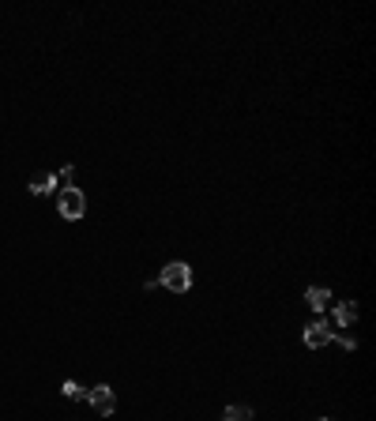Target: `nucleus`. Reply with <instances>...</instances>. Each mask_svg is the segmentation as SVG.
Masks as SVG:
<instances>
[{
  "instance_id": "nucleus-6",
  "label": "nucleus",
  "mask_w": 376,
  "mask_h": 421,
  "mask_svg": "<svg viewBox=\"0 0 376 421\" xmlns=\"http://www.w3.org/2000/svg\"><path fill=\"white\" fill-rule=\"evenodd\" d=\"M354 320H357V305L354 301H339V305H335V323H339V328H350Z\"/></svg>"
},
{
  "instance_id": "nucleus-7",
  "label": "nucleus",
  "mask_w": 376,
  "mask_h": 421,
  "mask_svg": "<svg viewBox=\"0 0 376 421\" xmlns=\"http://www.w3.org/2000/svg\"><path fill=\"white\" fill-rule=\"evenodd\" d=\"M53 188H60L53 173H34V177H30V192L34 196H45V192H53Z\"/></svg>"
},
{
  "instance_id": "nucleus-11",
  "label": "nucleus",
  "mask_w": 376,
  "mask_h": 421,
  "mask_svg": "<svg viewBox=\"0 0 376 421\" xmlns=\"http://www.w3.org/2000/svg\"><path fill=\"white\" fill-rule=\"evenodd\" d=\"M71 173H76V170H71V166H64V170L57 173V185L64 188V181H71Z\"/></svg>"
},
{
  "instance_id": "nucleus-3",
  "label": "nucleus",
  "mask_w": 376,
  "mask_h": 421,
  "mask_svg": "<svg viewBox=\"0 0 376 421\" xmlns=\"http://www.w3.org/2000/svg\"><path fill=\"white\" fill-rule=\"evenodd\" d=\"M87 399H91V410H94V414H102V418H109L117 410V395H113V387H109V384L91 387V391H87Z\"/></svg>"
},
{
  "instance_id": "nucleus-5",
  "label": "nucleus",
  "mask_w": 376,
  "mask_h": 421,
  "mask_svg": "<svg viewBox=\"0 0 376 421\" xmlns=\"http://www.w3.org/2000/svg\"><path fill=\"white\" fill-rule=\"evenodd\" d=\"M305 301H309V308L324 312V308L331 305V290H324V286H309V290H305Z\"/></svg>"
},
{
  "instance_id": "nucleus-8",
  "label": "nucleus",
  "mask_w": 376,
  "mask_h": 421,
  "mask_svg": "<svg viewBox=\"0 0 376 421\" xmlns=\"http://www.w3.org/2000/svg\"><path fill=\"white\" fill-rule=\"evenodd\" d=\"M222 421H252V407H241V402H237V407H226L222 410Z\"/></svg>"
},
{
  "instance_id": "nucleus-1",
  "label": "nucleus",
  "mask_w": 376,
  "mask_h": 421,
  "mask_svg": "<svg viewBox=\"0 0 376 421\" xmlns=\"http://www.w3.org/2000/svg\"><path fill=\"white\" fill-rule=\"evenodd\" d=\"M57 211H60V218H68V222L83 218V214H87V196H83V188L64 185L60 192H57Z\"/></svg>"
},
{
  "instance_id": "nucleus-2",
  "label": "nucleus",
  "mask_w": 376,
  "mask_h": 421,
  "mask_svg": "<svg viewBox=\"0 0 376 421\" xmlns=\"http://www.w3.org/2000/svg\"><path fill=\"white\" fill-rule=\"evenodd\" d=\"M158 286H166V290H173V293H185L188 286H192V267L185 264V260L166 264L162 271H158Z\"/></svg>"
},
{
  "instance_id": "nucleus-12",
  "label": "nucleus",
  "mask_w": 376,
  "mask_h": 421,
  "mask_svg": "<svg viewBox=\"0 0 376 421\" xmlns=\"http://www.w3.org/2000/svg\"><path fill=\"white\" fill-rule=\"evenodd\" d=\"M320 421H331V418H320Z\"/></svg>"
},
{
  "instance_id": "nucleus-4",
  "label": "nucleus",
  "mask_w": 376,
  "mask_h": 421,
  "mask_svg": "<svg viewBox=\"0 0 376 421\" xmlns=\"http://www.w3.org/2000/svg\"><path fill=\"white\" fill-rule=\"evenodd\" d=\"M327 343H335V331H331V323H324V320H313L305 328V346L309 350H324Z\"/></svg>"
},
{
  "instance_id": "nucleus-9",
  "label": "nucleus",
  "mask_w": 376,
  "mask_h": 421,
  "mask_svg": "<svg viewBox=\"0 0 376 421\" xmlns=\"http://www.w3.org/2000/svg\"><path fill=\"white\" fill-rule=\"evenodd\" d=\"M60 391H64V395H68V399H76V402H79V399H83V395H87V391H83V387H79V384H76V380H64V387H60Z\"/></svg>"
},
{
  "instance_id": "nucleus-10",
  "label": "nucleus",
  "mask_w": 376,
  "mask_h": 421,
  "mask_svg": "<svg viewBox=\"0 0 376 421\" xmlns=\"http://www.w3.org/2000/svg\"><path fill=\"white\" fill-rule=\"evenodd\" d=\"M335 343H339L342 350H357V339H350V335H335Z\"/></svg>"
}]
</instances>
